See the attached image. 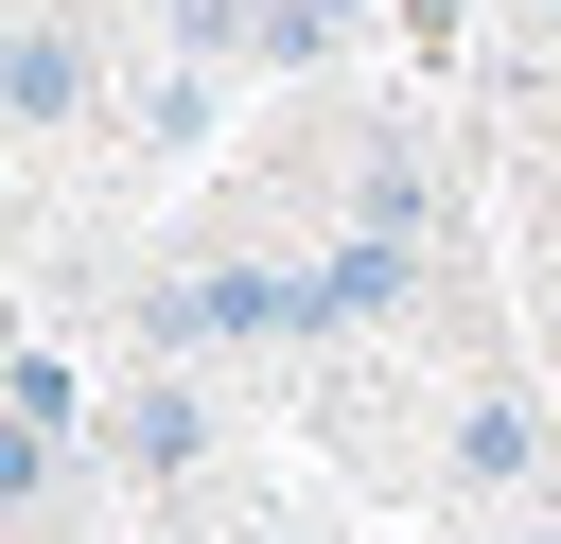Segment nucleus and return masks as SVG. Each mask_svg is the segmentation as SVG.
Here are the masks:
<instances>
[{"label": "nucleus", "instance_id": "obj_1", "mask_svg": "<svg viewBox=\"0 0 561 544\" xmlns=\"http://www.w3.org/2000/svg\"><path fill=\"white\" fill-rule=\"evenodd\" d=\"M88 88H105V70H88V35H70L53 0H18V53H0V105H18V140H53Z\"/></svg>", "mask_w": 561, "mask_h": 544}, {"label": "nucleus", "instance_id": "obj_2", "mask_svg": "<svg viewBox=\"0 0 561 544\" xmlns=\"http://www.w3.org/2000/svg\"><path fill=\"white\" fill-rule=\"evenodd\" d=\"M456 474H473V491H543V474H561L543 404H526V386H473V404H456Z\"/></svg>", "mask_w": 561, "mask_h": 544}, {"label": "nucleus", "instance_id": "obj_3", "mask_svg": "<svg viewBox=\"0 0 561 544\" xmlns=\"http://www.w3.org/2000/svg\"><path fill=\"white\" fill-rule=\"evenodd\" d=\"M403 263H421V246H368V228H333V263H316V333H333V316H386V298H403Z\"/></svg>", "mask_w": 561, "mask_h": 544}, {"label": "nucleus", "instance_id": "obj_4", "mask_svg": "<svg viewBox=\"0 0 561 544\" xmlns=\"http://www.w3.org/2000/svg\"><path fill=\"white\" fill-rule=\"evenodd\" d=\"M158 35H175V70H210V53H280V0H158Z\"/></svg>", "mask_w": 561, "mask_h": 544}, {"label": "nucleus", "instance_id": "obj_5", "mask_svg": "<svg viewBox=\"0 0 561 544\" xmlns=\"http://www.w3.org/2000/svg\"><path fill=\"white\" fill-rule=\"evenodd\" d=\"M123 456H140V474H193V456H210V404H193V386H140V404H123Z\"/></svg>", "mask_w": 561, "mask_h": 544}, {"label": "nucleus", "instance_id": "obj_6", "mask_svg": "<svg viewBox=\"0 0 561 544\" xmlns=\"http://www.w3.org/2000/svg\"><path fill=\"white\" fill-rule=\"evenodd\" d=\"M351 18H368V0H280V70H298V53H333Z\"/></svg>", "mask_w": 561, "mask_h": 544}, {"label": "nucleus", "instance_id": "obj_7", "mask_svg": "<svg viewBox=\"0 0 561 544\" xmlns=\"http://www.w3.org/2000/svg\"><path fill=\"white\" fill-rule=\"evenodd\" d=\"M543 18H561V0H508V35H543Z\"/></svg>", "mask_w": 561, "mask_h": 544}]
</instances>
